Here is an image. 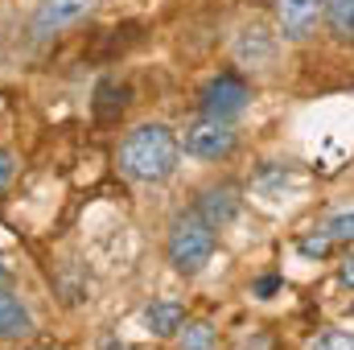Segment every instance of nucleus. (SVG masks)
<instances>
[{
    "label": "nucleus",
    "mask_w": 354,
    "mask_h": 350,
    "mask_svg": "<svg viewBox=\"0 0 354 350\" xmlns=\"http://www.w3.org/2000/svg\"><path fill=\"white\" fill-rule=\"evenodd\" d=\"M177 157H181V140L165 124H140L120 145V165L136 181H165V177H174Z\"/></svg>",
    "instance_id": "1"
},
{
    "label": "nucleus",
    "mask_w": 354,
    "mask_h": 350,
    "mask_svg": "<svg viewBox=\"0 0 354 350\" xmlns=\"http://www.w3.org/2000/svg\"><path fill=\"white\" fill-rule=\"evenodd\" d=\"M214 227L202 219V214H181L174 223V231H169V243H165V252H169V264H174L177 272H185V276H194V272H202L210 256H214Z\"/></svg>",
    "instance_id": "2"
},
{
    "label": "nucleus",
    "mask_w": 354,
    "mask_h": 350,
    "mask_svg": "<svg viewBox=\"0 0 354 350\" xmlns=\"http://www.w3.org/2000/svg\"><path fill=\"white\" fill-rule=\"evenodd\" d=\"M181 149H185L189 157H198V161H218V157H227V153L235 149V132H231V124L206 116V120H198V124L185 128Z\"/></svg>",
    "instance_id": "3"
},
{
    "label": "nucleus",
    "mask_w": 354,
    "mask_h": 350,
    "mask_svg": "<svg viewBox=\"0 0 354 350\" xmlns=\"http://www.w3.org/2000/svg\"><path fill=\"white\" fill-rule=\"evenodd\" d=\"M248 83L243 79H235V75H218L210 87L202 91V111L210 116V120H235L243 107H248Z\"/></svg>",
    "instance_id": "4"
},
{
    "label": "nucleus",
    "mask_w": 354,
    "mask_h": 350,
    "mask_svg": "<svg viewBox=\"0 0 354 350\" xmlns=\"http://www.w3.org/2000/svg\"><path fill=\"white\" fill-rule=\"evenodd\" d=\"M99 0H41L33 12V37H54L71 25H79Z\"/></svg>",
    "instance_id": "5"
},
{
    "label": "nucleus",
    "mask_w": 354,
    "mask_h": 350,
    "mask_svg": "<svg viewBox=\"0 0 354 350\" xmlns=\"http://www.w3.org/2000/svg\"><path fill=\"white\" fill-rule=\"evenodd\" d=\"M276 17H280V33L288 42H305V37H313L317 21L326 17V0H276Z\"/></svg>",
    "instance_id": "6"
},
{
    "label": "nucleus",
    "mask_w": 354,
    "mask_h": 350,
    "mask_svg": "<svg viewBox=\"0 0 354 350\" xmlns=\"http://www.w3.org/2000/svg\"><path fill=\"white\" fill-rule=\"evenodd\" d=\"M235 58H239L248 71H264V66H272V58H276V37L268 33L264 25L239 29V37H235Z\"/></svg>",
    "instance_id": "7"
},
{
    "label": "nucleus",
    "mask_w": 354,
    "mask_h": 350,
    "mask_svg": "<svg viewBox=\"0 0 354 350\" xmlns=\"http://www.w3.org/2000/svg\"><path fill=\"white\" fill-rule=\"evenodd\" d=\"M235 210H239L235 190H231V185H210V190L198 198V210H194V214H202V219L218 231V227H227V223L235 219Z\"/></svg>",
    "instance_id": "8"
},
{
    "label": "nucleus",
    "mask_w": 354,
    "mask_h": 350,
    "mask_svg": "<svg viewBox=\"0 0 354 350\" xmlns=\"http://www.w3.org/2000/svg\"><path fill=\"white\" fill-rule=\"evenodd\" d=\"M29 330H33L29 309H25L12 293H4V288H0V338H25Z\"/></svg>",
    "instance_id": "9"
},
{
    "label": "nucleus",
    "mask_w": 354,
    "mask_h": 350,
    "mask_svg": "<svg viewBox=\"0 0 354 350\" xmlns=\"http://www.w3.org/2000/svg\"><path fill=\"white\" fill-rule=\"evenodd\" d=\"M181 322H185V309L177 305V301H153L149 309H145V326L157 334V338H169L181 330Z\"/></svg>",
    "instance_id": "10"
},
{
    "label": "nucleus",
    "mask_w": 354,
    "mask_h": 350,
    "mask_svg": "<svg viewBox=\"0 0 354 350\" xmlns=\"http://www.w3.org/2000/svg\"><path fill=\"white\" fill-rule=\"evenodd\" d=\"M128 107V87H120L115 79H103L99 91H95V116L99 120H111V116H120Z\"/></svg>",
    "instance_id": "11"
},
{
    "label": "nucleus",
    "mask_w": 354,
    "mask_h": 350,
    "mask_svg": "<svg viewBox=\"0 0 354 350\" xmlns=\"http://www.w3.org/2000/svg\"><path fill=\"white\" fill-rule=\"evenodd\" d=\"M326 25L338 42H354V0H326Z\"/></svg>",
    "instance_id": "12"
},
{
    "label": "nucleus",
    "mask_w": 354,
    "mask_h": 350,
    "mask_svg": "<svg viewBox=\"0 0 354 350\" xmlns=\"http://www.w3.org/2000/svg\"><path fill=\"white\" fill-rule=\"evenodd\" d=\"M181 350H214V326L210 322H194L181 330Z\"/></svg>",
    "instance_id": "13"
},
{
    "label": "nucleus",
    "mask_w": 354,
    "mask_h": 350,
    "mask_svg": "<svg viewBox=\"0 0 354 350\" xmlns=\"http://www.w3.org/2000/svg\"><path fill=\"white\" fill-rule=\"evenodd\" d=\"M326 235H330V243H354V206H351V210H338V214H330V223H326Z\"/></svg>",
    "instance_id": "14"
},
{
    "label": "nucleus",
    "mask_w": 354,
    "mask_h": 350,
    "mask_svg": "<svg viewBox=\"0 0 354 350\" xmlns=\"http://www.w3.org/2000/svg\"><path fill=\"white\" fill-rule=\"evenodd\" d=\"M313 350H354V330H326L317 334Z\"/></svg>",
    "instance_id": "15"
},
{
    "label": "nucleus",
    "mask_w": 354,
    "mask_h": 350,
    "mask_svg": "<svg viewBox=\"0 0 354 350\" xmlns=\"http://www.w3.org/2000/svg\"><path fill=\"white\" fill-rule=\"evenodd\" d=\"M330 252V235H313V239H301V256H326Z\"/></svg>",
    "instance_id": "16"
},
{
    "label": "nucleus",
    "mask_w": 354,
    "mask_h": 350,
    "mask_svg": "<svg viewBox=\"0 0 354 350\" xmlns=\"http://www.w3.org/2000/svg\"><path fill=\"white\" fill-rule=\"evenodd\" d=\"M12 169H17V165H12V153H4V149H0V190L12 181Z\"/></svg>",
    "instance_id": "17"
},
{
    "label": "nucleus",
    "mask_w": 354,
    "mask_h": 350,
    "mask_svg": "<svg viewBox=\"0 0 354 350\" xmlns=\"http://www.w3.org/2000/svg\"><path fill=\"white\" fill-rule=\"evenodd\" d=\"M276 288H280V276H264V280L256 284V297H272Z\"/></svg>",
    "instance_id": "18"
},
{
    "label": "nucleus",
    "mask_w": 354,
    "mask_h": 350,
    "mask_svg": "<svg viewBox=\"0 0 354 350\" xmlns=\"http://www.w3.org/2000/svg\"><path fill=\"white\" fill-rule=\"evenodd\" d=\"M338 276H342V284H351V288H354V260L342 264V272H338Z\"/></svg>",
    "instance_id": "19"
},
{
    "label": "nucleus",
    "mask_w": 354,
    "mask_h": 350,
    "mask_svg": "<svg viewBox=\"0 0 354 350\" xmlns=\"http://www.w3.org/2000/svg\"><path fill=\"white\" fill-rule=\"evenodd\" d=\"M0 276H4V264H0Z\"/></svg>",
    "instance_id": "20"
}]
</instances>
